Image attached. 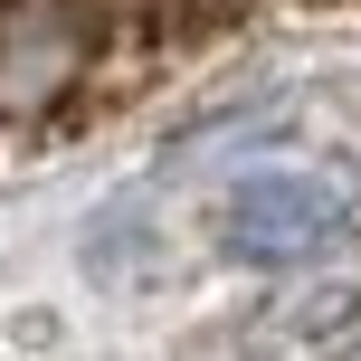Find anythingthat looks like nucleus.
<instances>
[{
    "label": "nucleus",
    "mask_w": 361,
    "mask_h": 361,
    "mask_svg": "<svg viewBox=\"0 0 361 361\" xmlns=\"http://www.w3.org/2000/svg\"><path fill=\"white\" fill-rule=\"evenodd\" d=\"M105 0H0V124H38L95 76Z\"/></svg>",
    "instance_id": "1"
},
{
    "label": "nucleus",
    "mask_w": 361,
    "mask_h": 361,
    "mask_svg": "<svg viewBox=\"0 0 361 361\" xmlns=\"http://www.w3.org/2000/svg\"><path fill=\"white\" fill-rule=\"evenodd\" d=\"M295 333H305L314 352H343L352 333H361V286H324V295H305V314H295Z\"/></svg>",
    "instance_id": "3"
},
{
    "label": "nucleus",
    "mask_w": 361,
    "mask_h": 361,
    "mask_svg": "<svg viewBox=\"0 0 361 361\" xmlns=\"http://www.w3.org/2000/svg\"><path fill=\"white\" fill-rule=\"evenodd\" d=\"M343 219H352V190H343L333 171L276 162V171L228 180V200H219V247L247 257V267H295V257L333 247V238H343Z\"/></svg>",
    "instance_id": "2"
}]
</instances>
